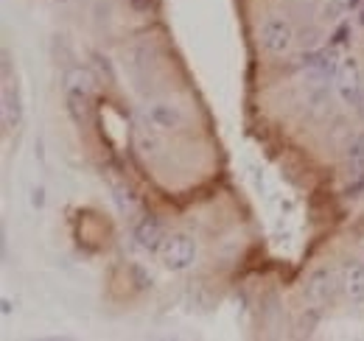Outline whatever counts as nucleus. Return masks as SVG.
Returning <instances> with one entry per match:
<instances>
[{"label":"nucleus","mask_w":364,"mask_h":341,"mask_svg":"<svg viewBox=\"0 0 364 341\" xmlns=\"http://www.w3.org/2000/svg\"><path fill=\"white\" fill-rule=\"evenodd\" d=\"M92 95H95V76L82 65L70 67L65 73V109H68L70 121L79 129H85L90 124Z\"/></svg>","instance_id":"1"},{"label":"nucleus","mask_w":364,"mask_h":341,"mask_svg":"<svg viewBox=\"0 0 364 341\" xmlns=\"http://www.w3.org/2000/svg\"><path fill=\"white\" fill-rule=\"evenodd\" d=\"M157 255H160V263L168 271H185L196 260V238L188 235V232H174V235H168L163 241Z\"/></svg>","instance_id":"2"},{"label":"nucleus","mask_w":364,"mask_h":341,"mask_svg":"<svg viewBox=\"0 0 364 341\" xmlns=\"http://www.w3.org/2000/svg\"><path fill=\"white\" fill-rule=\"evenodd\" d=\"M336 90L342 95V101L348 107H356L364 115V85H362V70H359V62L353 56L342 59L339 62V70H336Z\"/></svg>","instance_id":"3"},{"label":"nucleus","mask_w":364,"mask_h":341,"mask_svg":"<svg viewBox=\"0 0 364 341\" xmlns=\"http://www.w3.org/2000/svg\"><path fill=\"white\" fill-rule=\"evenodd\" d=\"M261 45L272 56L289 53L291 45H294V28H291V23L286 17H280V14H269L264 20V26H261Z\"/></svg>","instance_id":"4"},{"label":"nucleus","mask_w":364,"mask_h":341,"mask_svg":"<svg viewBox=\"0 0 364 341\" xmlns=\"http://www.w3.org/2000/svg\"><path fill=\"white\" fill-rule=\"evenodd\" d=\"M132 235H135L137 247H140V249H146V252H160V247H163V241H166L163 221L151 213L143 215V218L137 221L135 229H132Z\"/></svg>","instance_id":"5"},{"label":"nucleus","mask_w":364,"mask_h":341,"mask_svg":"<svg viewBox=\"0 0 364 341\" xmlns=\"http://www.w3.org/2000/svg\"><path fill=\"white\" fill-rule=\"evenodd\" d=\"M336 70H339V62L333 59V50H311L303 56V73L314 82L336 79Z\"/></svg>","instance_id":"6"},{"label":"nucleus","mask_w":364,"mask_h":341,"mask_svg":"<svg viewBox=\"0 0 364 341\" xmlns=\"http://www.w3.org/2000/svg\"><path fill=\"white\" fill-rule=\"evenodd\" d=\"M23 124V101H20V90L11 79L3 82V129L14 131Z\"/></svg>","instance_id":"7"},{"label":"nucleus","mask_w":364,"mask_h":341,"mask_svg":"<svg viewBox=\"0 0 364 341\" xmlns=\"http://www.w3.org/2000/svg\"><path fill=\"white\" fill-rule=\"evenodd\" d=\"M342 288L345 297L350 299L353 305L364 302V263L362 260H348L342 266Z\"/></svg>","instance_id":"8"},{"label":"nucleus","mask_w":364,"mask_h":341,"mask_svg":"<svg viewBox=\"0 0 364 341\" xmlns=\"http://www.w3.org/2000/svg\"><path fill=\"white\" fill-rule=\"evenodd\" d=\"M146 118H149V124H151V126L160 129V131H171V129H180V124H182L180 107H174V104H166V101H157V104H151V107L146 109Z\"/></svg>","instance_id":"9"},{"label":"nucleus","mask_w":364,"mask_h":341,"mask_svg":"<svg viewBox=\"0 0 364 341\" xmlns=\"http://www.w3.org/2000/svg\"><path fill=\"white\" fill-rule=\"evenodd\" d=\"M306 297L311 302H319V305L333 297V271L328 266H319L311 271V277L306 283Z\"/></svg>","instance_id":"10"},{"label":"nucleus","mask_w":364,"mask_h":341,"mask_svg":"<svg viewBox=\"0 0 364 341\" xmlns=\"http://www.w3.org/2000/svg\"><path fill=\"white\" fill-rule=\"evenodd\" d=\"M345 170H348V179L364 176V134H356L348 143V148H345Z\"/></svg>","instance_id":"11"},{"label":"nucleus","mask_w":364,"mask_h":341,"mask_svg":"<svg viewBox=\"0 0 364 341\" xmlns=\"http://www.w3.org/2000/svg\"><path fill=\"white\" fill-rule=\"evenodd\" d=\"M115 193H118L115 199H118L121 210H132V207H135V193H132L129 188H127V190H124V188H115Z\"/></svg>","instance_id":"12"},{"label":"nucleus","mask_w":364,"mask_h":341,"mask_svg":"<svg viewBox=\"0 0 364 341\" xmlns=\"http://www.w3.org/2000/svg\"><path fill=\"white\" fill-rule=\"evenodd\" d=\"M345 11H348L345 0H331V6L325 9V17H328V20H339V14H345Z\"/></svg>","instance_id":"13"},{"label":"nucleus","mask_w":364,"mask_h":341,"mask_svg":"<svg viewBox=\"0 0 364 341\" xmlns=\"http://www.w3.org/2000/svg\"><path fill=\"white\" fill-rule=\"evenodd\" d=\"M348 34H350V26L348 23H339V28L331 34V45L336 48V45H345L348 43Z\"/></svg>","instance_id":"14"},{"label":"nucleus","mask_w":364,"mask_h":341,"mask_svg":"<svg viewBox=\"0 0 364 341\" xmlns=\"http://www.w3.org/2000/svg\"><path fill=\"white\" fill-rule=\"evenodd\" d=\"M359 193H364V176L350 179V185H348V190H345V196H350V199H356Z\"/></svg>","instance_id":"15"},{"label":"nucleus","mask_w":364,"mask_h":341,"mask_svg":"<svg viewBox=\"0 0 364 341\" xmlns=\"http://www.w3.org/2000/svg\"><path fill=\"white\" fill-rule=\"evenodd\" d=\"M129 3H132V9H135L137 14H146L151 9V0H129Z\"/></svg>","instance_id":"16"},{"label":"nucleus","mask_w":364,"mask_h":341,"mask_svg":"<svg viewBox=\"0 0 364 341\" xmlns=\"http://www.w3.org/2000/svg\"><path fill=\"white\" fill-rule=\"evenodd\" d=\"M31 205H34V207H43V205H46V190H43V188H37V190H34Z\"/></svg>","instance_id":"17"},{"label":"nucleus","mask_w":364,"mask_h":341,"mask_svg":"<svg viewBox=\"0 0 364 341\" xmlns=\"http://www.w3.org/2000/svg\"><path fill=\"white\" fill-rule=\"evenodd\" d=\"M345 6H348V11H356L362 6V0H345Z\"/></svg>","instance_id":"18"},{"label":"nucleus","mask_w":364,"mask_h":341,"mask_svg":"<svg viewBox=\"0 0 364 341\" xmlns=\"http://www.w3.org/2000/svg\"><path fill=\"white\" fill-rule=\"evenodd\" d=\"M3 313H6V316L11 313V302H9V299H3Z\"/></svg>","instance_id":"19"},{"label":"nucleus","mask_w":364,"mask_h":341,"mask_svg":"<svg viewBox=\"0 0 364 341\" xmlns=\"http://www.w3.org/2000/svg\"><path fill=\"white\" fill-rule=\"evenodd\" d=\"M56 3H70V0H56Z\"/></svg>","instance_id":"20"},{"label":"nucleus","mask_w":364,"mask_h":341,"mask_svg":"<svg viewBox=\"0 0 364 341\" xmlns=\"http://www.w3.org/2000/svg\"><path fill=\"white\" fill-rule=\"evenodd\" d=\"M362 26H364V11H362Z\"/></svg>","instance_id":"21"}]
</instances>
